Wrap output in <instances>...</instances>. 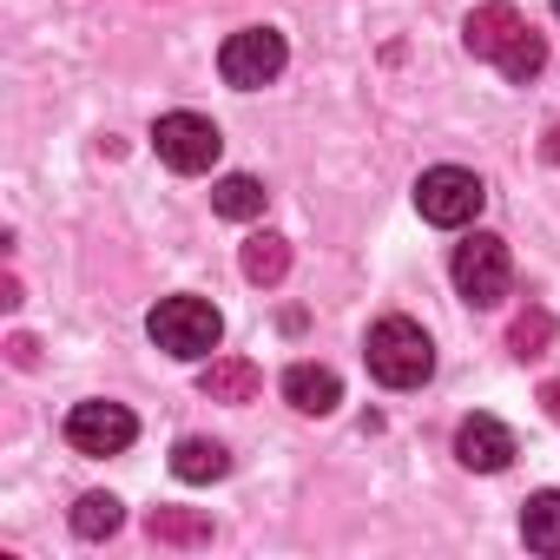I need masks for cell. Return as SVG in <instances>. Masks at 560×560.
<instances>
[{
	"instance_id": "ac0fdd59",
	"label": "cell",
	"mask_w": 560,
	"mask_h": 560,
	"mask_svg": "<svg viewBox=\"0 0 560 560\" xmlns=\"http://www.w3.org/2000/svg\"><path fill=\"white\" fill-rule=\"evenodd\" d=\"M494 67H501V73H508L514 86H527V80H534V73L547 67V40H540V34L527 27V34H521V40H514V47H508V54H501Z\"/></svg>"
},
{
	"instance_id": "8992f818",
	"label": "cell",
	"mask_w": 560,
	"mask_h": 560,
	"mask_svg": "<svg viewBox=\"0 0 560 560\" xmlns=\"http://www.w3.org/2000/svg\"><path fill=\"white\" fill-rule=\"evenodd\" d=\"M152 152H159L172 172L198 178V172H211V165H218L224 139H218V126H211L205 113H165V119L152 126Z\"/></svg>"
},
{
	"instance_id": "d6986e66",
	"label": "cell",
	"mask_w": 560,
	"mask_h": 560,
	"mask_svg": "<svg viewBox=\"0 0 560 560\" xmlns=\"http://www.w3.org/2000/svg\"><path fill=\"white\" fill-rule=\"evenodd\" d=\"M547 337H553V317H547V311H527V317H514V330H508L514 357H540Z\"/></svg>"
},
{
	"instance_id": "2e32d148",
	"label": "cell",
	"mask_w": 560,
	"mask_h": 560,
	"mask_svg": "<svg viewBox=\"0 0 560 560\" xmlns=\"http://www.w3.org/2000/svg\"><path fill=\"white\" fill-rule=\"evenodd\" d=\"M264 198H270V191H264L250 172H231V178H218V185H211L218 218H257V211H264Z\"/></svg>"
},
{
	"instance_id": "44dd1931",
	"label": "cell",
	"mask_w": 560,
	"mask_h": 560,
	"mask_svg": "<svg viewBox=\"0 0 560 560\" xmlns=\"http://www.w3.org/2000/svg\"><path fill=\"white\" fill-rule=\"evenodd\" d=\"M547 159H560V126H553V132H547Z\"/></svg>"
},
{
	"instance_id": "4fadbf2b",
	"label": "cell",
	"mask_w": 560,
	"mask_h": 560,
	"mask_svg": "<svg viewBox=\"0 0 560 560\" xmlns=\"http://www.w3.org/2000/svg\"><path fill=\"white\" fill-rule=\"evenodd\" d=\"M244 277L250 284H284V270H291V244L277 237V231H257V237H244Z\"/></svg>"
},
{
	"instance_id": "52a82bcc",
	"label": "cell",
	"mask_w": 560,
	"mask_h": 560,
	"mask_svg": "<svg viewBox=\"0 0 560 560\" xmlns=\"http://www.w3.org/2000/svg\"><path fill=\"white\" fill-rule=\"evenodd\" d=\"M67 442L80 455H126L139 442V416L126 402H73L67 409Z\"/></svg>"
},
{
	"instance_id": "277c9868",
	"label": "cell",
	"mask_w": 560,
	"mask_h": 560,
	"mask_svg": "<svg viewBox=\"0 0 560 560\" xmlns=\"http://www.w3.org/2000/svg\"><path fill=\"white\" fill-rule=\"evenodd\" d=\"M455 291L475 304V311H494L508 291H514V257H508V244L501 237H488V231H475L468 244H455Z\"/></svg>"
},
{
	"instance_id": "30bf717a",
	"label": "cell",
	"mask_w": 560,
	"mask_h": 560,
	"mask_svg": "<svg viewBox=\"0 0 560 560\" xmlns=\"http://www.w3.org/2000/svg\"><path fill=\"white\" fill-rule=\"evenodd\" d=\"M257 389H264V370L250 357H211L198 370V396L205 402H250Z\"/></svg>"
},
{
	"instance_id": "e0dca14e",
	"label": "cell",
	"mask_w": 560,
	"mask_h": 560,
	"mask_svg": "<svg viewBox=\"0 0 560 560\" xmlns=\"http://www.w3.org/2000/svg\"><path fill=\"white\" fill-rule=\"evenodd\" d=\"M119 521H126V508L113 494H80L73 501V534L80 540H106V534H119Z\"/></svg>"
},
{
	"instance_id": "ffe728a7",
	"label": "cell",
	"mask_w": 560,
	"mask_h": 560,
	"mask_svg": "<svg viewBox=\"0 0 560 560\" xmlns=\"http://www.w3.org/2000/svg\"><path fill=\"white\" fill-rule=\"evenodd\" d=\"M540 402H547V416L560 422V383H547V389H540Z\"/></svg>"
},
{
	"instance_id": "7a4b0ae2",
	"label": "cell",
	"mask_w": 560,
	"mask_h": 560,
	"mask_svg": "<svg viewBox=\"0 0 560 560\" xmlns=\"http://www.w3.org/2000/svg\"><path fill=\"white\" fill-rule=\"evenodd\" d=\"M145 330H152V343H159L165 357H178V363H205V357L224 343V317H218V304H205V298H159L152 317H145Z\"/></svg>"
},
{
	"instance_id": "8fae6325",
	"label": "cell",
	"mask_w": 560,
	"mask_h": 560,
	"mask_svg": "<svg viewBox=\"0 0 560 560\" xmlns=\"http://www.w3.org/2000/svg\"><path fill=\"white\" fill-rule=\"evenodd\" d=\"M284 402H291L298 416H330V409L343 402V383H337V370H324V363H291V370H284Z\"/></svg>"
},
{
	"instance_id": "5b68a950",
	"label": "cell",
	"mask_w": 560,
	"mask_h": 560,
	"mask_svg": "<svg viewBox=\"0 0 560 560\" xmlns=\"http://www.w3.org/2000/svg\"><path fill=\"white\" fill-rule=\"evenodd\" d=\"M284 60H291V47H284V34H277V27H244V34H231V40L218 47V73H224V86H237V93L270 86L277 73H284Z\"/></svg>"
},
{
	"instance_id": "7402d4cb",
	"label": "cell",
	"mask_w": 560,
	"mask_h": 560,
	"mask_svg": "<svg viewBox=\"0 0 560 560\" xmlns=\"http://www.w3.org/2000/svg\"><path fill=\"white\" fill-rule=\"evenodd\" d=\"M553 21H560V0H553Z\"/></svg>"
},
{
	"instance_id": "3957f363",
	"label": "cell",
	"mask_w": 560,
	"mask_h": 560,
	"mask_svg": "<svg viewBox=\"0 0 560 560\" xmlns=\"http://www.w3.org/2000/svg\"><path fill=\"white\" fill-rule=\"evenodd\" d=\"M481 205H488V185H481L468 165H429V172L416 178V211H422L429 224H442V231L475 224Z\"/></svg>"
},
{
	"instance_id": "ba28073f",
	"label": "cell",
	"mask_w": 560,
	"mask_h": 560,
	"mask_svg": "<svg viewBox=\"0 0 560 560\" xmlns=\"http://www.w3.org/2000/svg\"><path fill=\"white\" fill-rule=\"evenodd\" d=\"M455 455H462V468H475V475H501V468L521 455V442H514V429H508L501 416H468V422L455 429Z\"/></svg>"
},
{
	"instance_id": "9c48e42d",
	"label": "cell",
	"mask_w": 560,
	"mask_h": 560,
	"mask_svg": "<svg viewBox=\"0 0 560 560\" xmlns=\"http://www.w3.org/2000/svg\"><path fill=\"white\" fill-rule=\"evenodd\" d=\"M521 34H527L521 8H508V0H488V8H475V14H468V27H462V47H468L475 60H501V54H508Z\"/></svg>"
},
{
	"instance_id": "7c38bea8",
	"label": "cell",
	"mask_w": 560,
	"mask_h": 560,
	"mask_svg": "<svg viewBox=\"0 0 560 560\" xmlns=\"http://www.w3.org/2000/svg\"><path fill=\"white\" fill-rule=\"evenodd\" d=\"M172 475L178 481H224L231 475V448L224 442H205V435H185L172 448Z\"/></svg>"
},
{
	"instance_id": "9a60e30c",
	"label": "cell",
	"mask_w": 560,
	"mask_h": 560,
	"mask_svg": "<svg viewBox=\"0 0 560 560\" xmlns=\"http://www.w3.org/2000/svg\"><path fill=\"white\" fill-rule=\"evenodd\" d=\"M521 540L534 553H560V488H547L521 508Z\"/></svg>"
},
{
	"instance_id": "5bb4252c",
	"label": "cell",
	"mask_w": 560,
	"mask_h": 560,
	"mask_svg": "<svg viewBox=\"0 0 560 560\" xmlns=\"http://www.w3.org/2000/svg\"><path fill=\"white\" fill-rule=\"evenodd\" d=\"M145 534L172 540V547H198V540H211V514H198V508H152Z\"/></svg>"
},
{
	"instance_id": "6da1fadb",
	"label": "cell",
	"mask_w": 560,
	"mask_h": 560,
	"mask_svg": "<svg viewBox=\"0 0 560 560\" xmlns=\"http://www.w3.org/2000/svg\"><path fill=\"white\" fill-rule=\"evenodd\" d=\"M363 357H370V376H376L383 389H422V383L435 376V343H429V330L409 324V317L370 324Z\"/></svg>"
}]
</instances>
